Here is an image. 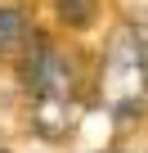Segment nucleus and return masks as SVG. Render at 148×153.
<instances>
[{"mask_svg": "<svg viewBox=\"0 0 148 153\" xmlns=\"http://www.w3.org/2000/svg\"><path fill=\"white\" fill-rule=\"evenodd\" d=\"M94 9H99V0H58V18L67 27H90Z\"/></svg>", "mask_w": 148, "mask_h": 153, "instance_id": "7ed1b4c3", "label": "nucleus"}, {"mask_svg": "<svg viewBox=\"0 0 148 153\" xmlns=\"http://www.w3.org/2000/svg\"><path fill=\"white\" fill-rule=\"evenodd\" d=\"M99 99L108 104V113L117 122H135L148 108V68L139 59V45L130 36V27L112 32L108 50H103V72H99Z\"/></svg>", "mask_w": 148, "mask_h": 153, "instance_id": "f257e3e1", "label": "nucleus"}, {"mask_svg": "<svg viewBox=\"0 0 148 153\" xmlns=\"http://www.w3.org/2000/svg\"><path fill=\"white\" fill-rule=\"evenodd\" d=\"M27 41H32V23H27V14L14 9V5H0V59L23 54Z\"/></svg>", "mask_w": 148, "mask_h": 153, "instance_id": "f03ea898", "label": "nucleus"}, {"mask_svg": "<svg viewBox=\"0 0 148 153\" xmlns=\"http://www.w3.org/2000/svg\"><path fill=\"white\" fill-rule=\"evenodd\" d=\"M130 36H135V45H139V59H144V68H148V18H144L139 27H130Z\"/></svg>", "mask_w": 148, "mask_h": 153, "instance_id": "20e7f679", "label": "nucleus"}]
</instances>
